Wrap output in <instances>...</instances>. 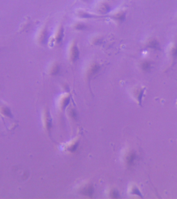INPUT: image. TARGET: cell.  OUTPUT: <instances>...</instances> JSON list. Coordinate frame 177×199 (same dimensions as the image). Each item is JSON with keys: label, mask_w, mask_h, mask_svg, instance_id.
<instances>
[{"label": "cell", "mask_w": 177, "mask_h": 199, "mask_svg": "<svg viewBox=\"0 0 177 199\" xmlns=\"http://www.w3.org/2000/svg\"><path fill=\"white\" fill-rule=\"evenodd\" d=\"M45 121L46 125L47 127V129H49L51 127V119L50 117V114L48 113V111H45Z\"/></svg>", "instance_id": "4fadbf2b"}, {"label": "cell", "mask_w": 177, "mask_h": 199, "mask_svg": "<svg viewBox=\"0 0 177 199\" xmlns=\"http://www.w3.org/2000/svg\"><path fill=\"white\" fill-rule=\"evenodd\" d=\"M68 59L71 64H74L80 58V51L77 41L73 39L70 42L67 49Z\"/></svg>", "instance_id": "3957f363"}, {"label": "cell", "mask_w": 177, "mask_h": 199, "mask_svg": "<svg viewBox=\"0 0 177 199\" xmlns=\"http://www.w3.org/2000/svg\"><path fill=\"white\" fill-rule=\"evenodd\" d=\"M104 41V36L100 34H95L92 36L90 39V43L93 46L102 45Z\"/></svg>", "instance_id": "30bf717a"}, {"label": "cell", "mask_w": 177, "mask_h": 199, "mask_svg": "<svg viewBox=\"0 0 177 199\" xmlns=\"http://www.w3.org/2000/svg\"><path fill=\"white\" fill-rule=\"evenodd\" d=\"M0 113L2 116L12 118L13 116L9 107L4 105L0 106Z\"/></svg>", "instance_id": "7c38bea8"}, {"label": "cell", "mask_w": 177, "mask_h": 199, "mask_svg": "<svg viewBox=\"0 0 177 199\" xmlns=\"http://www.w3.org/2000/svg\"><path fill=\"white\" fill-rule=\"evenodd\" d=\"M113 11L111 0H100L94 7V13L106 18L107 15Z\"/></svg>", "instance_id": "5b68a950"}, {"label": "cell", "mask_w": 177, "mask_h": 199, "mask_svg": "<svg viewBox=\"0 0 177 199\" xmlns=\"http://www.w3.org/2000/svg\"><path fill=\"white\" fill-rule=\"evenodd\" d=\"M71 96L69 93L62 94L59 100V104L62 109L65 108L69 103Z\"/></svg>", "instance_id": "9c48e42d"}, {"label": "cell", "mask_w": 177, "mask_h": 199, "mask_svg": "<svg viewBox=\"0 0 177 199\" xmlns=\"http://www.w3.org/2000/svg\"><path fill=\"white\" fill-rule=\"evenodd\" d=\"M61 70V67L59 62L56 61H52L48 66L47 73L49 75L55 76L59 74Z\"/></svg>", "instance_id": "ba28073f"}, {"label": "cell", "mask_w": 177, "mask_h": 199, "mask_svg": "<svg viewBox=\"0 0 177 199\" xmlns=\"http://www.w3.org/2000/svg\"><path fill=\"white\" fill-rule=\"evenodd\" d=\"M76 16L79 19L82 20L86 19H100L103 18V16L97 14L94 12L88 11L87 10H84L82 8H78L76 10Z\"/></svg>", "instance_id": "52a82bcc"}, {"label": "cell", "mask_w": 177, "mask_h": 199, "mask_svg": "<svg viewBox=\"0 0 177 199\" xmlns=\"http://www.w3.org/2000/svg\"><path fill=\"white\" fill-rule=\"evenodd\" d=\"M111 195H113V197H117V195H118V193H117V192L116 191H114V190H113V192H112V193H111Z\"/></svg>", "instance_id": "9a60e30c"}, {"label": "cell", "mask_w": 177, "mask_h": 199, "mask_svg": "<svg viewBox=\"0 0 177 199\" xmlns=\"http://www.w3.org/2000/svg\"><path fill=\"white\" fill-rule=\"evenodd\" d=\"M64 37V26L63 23L60 22L55 28L53 34L50 36L48 43L51 45H60L63 42Z\"/></svg>", "instance_id": "7a4b0ae2"}, {"label": "cell", "mask_w": 177, "mask_h": 199, "mask_svg": "<svg viewBox=\"0 0 177 199\" xmlns=\"http://www.w3.org/2000/svg\"><path fill=\"white\" fill-rule=\"evenodd\" d=\"M82 191L83 192V194L88 195V196H91L92 194L93 189L92 187L88 186L86 188H84Z\"/></svg>", "instance_id": "5bb4252c"}, {"label": "cell", "mask_w": 177, "mask_h": 199, "mask_svg": "<svg viewBox=\"0 0 177 199\" xmlns=\"http://www.w3.org/2000/svg\"><path fill=\"white\" fill-rule=\"evenodd\" d=\"M88 25L82 21H76L72 25L73 30L76 31H83L86 30L88 29Z\"/></svg>", "instance_id": "8fae6325"}, {"label": "cell", "mask_w": 177, "mask_h": 199, "mask_svg": "<svg viewBox=\"0 0 177 199\" xmlns=\"http://www.w3.org/2000/svg\"><path fill=\"white\" fill-rule=\"evenodd\" d=\"M49 38L48 27V25L45 23L38 29L36 32L35 40L38 45L44 46L48 43Z\"/></svg>", "instance_id": "277c9868"}, {"label": "cell", "mask_w": 177, "mask_h": 199, "mask_svg": "<svg viewBox=\"0 0 177 199\" xmlns=\"http://www.w3.org/2000/svg\"><path fill=\"white\" fill-rule=\"evenodd\" d=\"M103 65L97 60H91L86 63L83 70V76L85 79L89 83L100 73Z\"/></svg>", "instance_id": "6da1fadb"}, {"label": "cell", "mask_w": 177, "mask_h": 199, "mask_svg": "<svg viewBox=\"0 0 177 199\" xmlns=\"http://www.w3.org/2000/svg\"><path fill=\"white\" fill-rule=\"evenodd\" d=\"M127 11L124 7L117 8L113 10L106 15V18H108L111 20L113 21L117 24H122L126 20Z\"/></svg>", "instance_id": "8992f818"}, {"label": "cell", "mask_w": 177, "mask_h": 199, "mask_svg": "<svg viewBox=\"0 0 177 199\" xmlns=\"http://www.w3.org/2000/svg\"><path fill=\"white\" fill-rule=\"evenodd\" d=\"M80 1H81L83 2H86L88 1V0H80Z\"/></svg>", "instance_id": "2e32d148"}]
</instances>
